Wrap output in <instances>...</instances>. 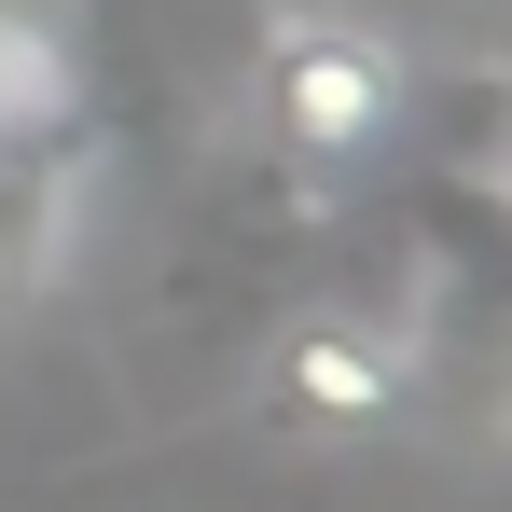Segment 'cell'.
Returning a JSON list of instances; mask_svg holds the SVG:
<instances>
[{
    "label": "cell",
    "instance_id": "obj_1",
    "mask_svg": "<svg viewBox=\"0 0 512 512\" xmlns=\"http://www.w3.org/2000/svg\"><path fill=\"white\" fill-rule=\"evenodd\" d=\"M402 56L374 42V28H277V56H263V125H277V153H305V167H360V153H388L402 139Z\"/></svg>",
    "mask_w": 512,
    "mask_h": 512
},
{
    "label": "cell",
    "instance_id": "obj_2",
    "mask_svg": "<svg viewBox=\"0 0 512 512\" xmlns=\"http://www.w3.org/2000/svg\"><path fill=\"white\" fill-rule=\"evenodd\" d=\"M416 402V333H388V319H360V305H319V319H291L277 333V416L305 429H374Z\"/></svg>",
    "mask_w": 512,
    "mask_h": 512
},
{
    "label": "cell",
    "instance_id": "obj_3",
    "mask_svg": "<svg viewBox=\"0 0 512 512\" xmlns=\"http://www.w3.org/2000/svg\"><path fill=\"white\" fill-rule=\"evenodd\" d=\"M56 97H70V42H56L28 0H0V139L56 125Z\"/></svg>",
    "mask_w": 512,
    "mask_h": 512
},
{
    "label": "cell",
    "instance_id": "obj_4",
    "mask_svg": "<svg viewBox=\"0 0 512 512\" xmlns=\"http://www.w3.org/2000/svg\"><path fill=\"white\" fill-rule=\"evenodd\" d=\"M499 416H512V388H499Z\"/></svg>",
    "mask_w": 512,
    "mask_h": 512
}]
</instances>
